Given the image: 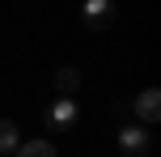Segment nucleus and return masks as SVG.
Returning a JSON list of instances; mask_svg holds the SVG:
<instances>
[{"instance_id":"5","label":"nucleus","mask_w":161,"mask_h":157,"mask_svg":"<svg viewBox=\"0 0 161 157\" xmlns=\"http://www.w3.org/2000/svg\"><path fill=\"white\" fill-rule=\"evenodd\" d=\"M76 85H80V72H76L72 64L55 72V89H59V98H72V93H76Z\"/></svg>"},{"instance_id":"1","label":"nucleus","mask_w":161,"mask_h":157,"mask_svg":"<svg viewBox=\"0 0 161 157\" xmlns=\"http://www.w3.org/2000/svg\"><path fill=\"white\" fill-rule=\"evenodd\" d=\"M76 119H80L76 102H72V98H59V102H51V106H47L42 123H47V132H51V136H64L68 127H76Z\"/></svg>"},{"instance_id":"2","label":"nucleus","mask_w":161,"mask_h":157,"mask_svg":"<svg viewBox=\"0 0 161 157\" xmlns=\"http://www.w3.org/2000/svg\"><path fill=\"white\" fill-rule=\"evenodd\" d=\"M110 21H114V4L110 0H89V4L80 8V25H85L89 34H102Z\"/></svg>"},{"instance_id":"3","label":"nucleus","mask_w":161,"mask_h":157,"mask_svg":"<svg viewBox=\"0 0 161 157\" xmlns=\"http://www.w3.org/2000/svg\"><path fill=\"white\" fill-rule=\"evenodd\" d=\"M148 144H153L148 127H123L119 132V149L123 153H148Z\"/></svg>"},{"instance_id":"4","label":"nucleus","mask_w":161,"mask_h":157,"mask_svg":"<svg viewBox=\"0 0 161 157\" xmlns=\"http://www.w3.org/2000/svg\"><path fill=\"white\" fill-rule=\"evenodd\" d=\"M131 106H136V115L144 119V123H157V119H161V93L157 89H144Z\"/></svg>"},{"instance_id":"6","label":"nucleus","mask_w":161,"mask_h":157,"mask_svg":"<svg viewBox=\"0 0 161 157\" xmlns=\"http://www.w3.org/2000/svg\"><path fill=\"white\" fill-rule=\"evenodd\" d=\"M17 144H21L17 123H13V119H0V153H17Z\"/></svg>"},{"instance_id":"7","label":"nucleus","mask_w":161,"mask_h":157,"mask_svg":"<svg viewBox=\"0 0 161 157\" xmlns=\"http://www.w3.org/2000/svg\"><path fill=\"white\" fill-rule=\"evenodd\" d=\"M17 157H55V144L51 140H21L17 144Z\"/></svg>"}]
</instances>
